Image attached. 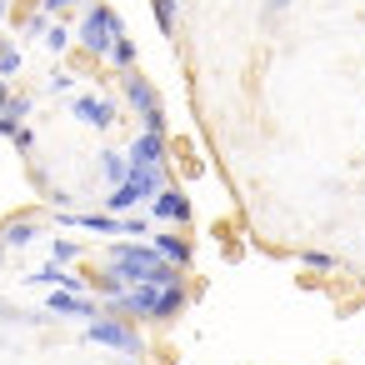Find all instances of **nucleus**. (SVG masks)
Masks as SVG:
<instances>
[{"mask_svg": "<svg viewBox=\"0 0 365 365\" xmlns=\"http://www.w3.org/2000/svg\"><path fill=\"white\" fill-rule=\"evenodd\" d=\"M150 245H155V255H160L165 265H175V270H190V260H195L190 240H185V235H175V230H155V235H150Z\"/></svg>", "mask_w": 365, "mask_h": 365, "instance_id": "nucleus-7", "label": "nucleus"}, {"mask_svg": "<svg viewBox=\"0 0 365 365\" xmlns=\"http://www.w3.org/2000/svg\"><path fill=\"white\" fill-rule=\"evenodd\" d=\"M150 11H155V26H160V36H175V16H180V0H150Z\"/></svg>", "mask_w": 365, "mask_h": 365, "instance_id": "nucleus-16", "label": "nucleus"}, {"mask_svg": "<svg viewBox=\"0 0 365 365\" xmlns=\"http://www.w3.org/2000/svg\"><path fill=\"white\" fill-rule=\"evenodd\" d=\"M86 340H91V345H106V350H120L125 360H140V355H145L140 330H135L130 320H120V315H96V320L86 325Z\"/></svg>", "mask_w": 365, "mask_h": 365, "instance_id": "nucleus-3", "label": "nucleus"}, {"mask_svg": "<svg viewBox=\"0 0 365 365\" xmlns=\"http://www.w3.org/2000/svg\"><path fill=\"white\" fill-rule=\"evenodd\" d=\"M51 255H56V265H76V260H81V245L66 240V235H56V240H51Z\"/></svg>", "mask_w": 365, "mask_h": 365, "instance_id": "nucleus-18", "label": "nucleus"}, {"mask_svg": "<svg viewBox=\"0 0 365 365\" xmlns=\"http://www.w3.org/2000/svg\"><path fill=\"white\" fill-rule=\"evenodd\" d=\"M71 86H76V81H71L66 71H56V76H51V91H56V96H71Z\"/></svg>", "mask_w": 365, "mask_h": 365, "instance_id": "nucleus-23", "label": "nucleus"}, {"mask_svg": "<svg viewBox=\"0 0 365 365\" xmlns=\"http://www.w3.org/2000/svg\"><path fill=\"white\" fill-rule=\"evenodd\" d=\"M135 56H140V51H135V41H130V36H120V41L110 46V56H106V61L125 76V71H135Z\"/></svg>", "mask_w": 365, "mask_h": 365, "instance_id": "nucleus-14", "label": "nucleus"}, {"mask_svg": "<svg viewBox=\"0 0 365 365\" xmlns=\"http://www.w3.org/2000/svg\"><path fill=\"white\" fill-rule=\"evenodd\" d=\"M300 265H310V270H340V260L330 250H300Z\"/></svg>", "mask_w": 365, "mask_h": 365, "instance_id": "nucleus-19", "label": "nucleus"}, {"mask_svg": "<svg viewBox=\"0 0 365 365\" xmlns=\"http://www.w3.org/2000/svg\"><path fill=\"white\" fill-rule=\"evenodd\" d=\"M125 165H165V135L140 130V135L125 145Z\"/></svg>", "mask_w": 365, "mask_h": 365, "instance_id": "nucleus-9", "label": "nucleus"}, {"mask_svg": "<svg viewBox=\"0 0 365 365\" xmlns=\"http://www.w3.org/2000/svg\"><path fill=\"white\" fill-rule=\"evenodd\" d=\"M6 11H11V0H0V21H6Z\"/></svg>", "mask_w": 365, "mask_h": 365, "instance_id": "nucleus-27", "label": "nucleus"}, {"mask_svg": "<svg viewBox=\"0 0 365 365\" xmlns=\"http://www.w3.org/2000/svg\"><path fill=\"white\" fill-rule=\"evenodd\" d=\"M41 41H46V51H51V56H66V51L76 46V31H71V26H61V21H51Z\"/></svg>", "mask_w": 365, "mask_h": 365, "instance_id": "nucleus-13", "label": "nucleus"}, {"mask_svg": "<svg viewBox=\"0 0 365 365\" xmlns=\"http://www.w3.org/2000/svg\"><path fill=\"white\" fill-rule=\"evenodd\" d=\"M36 240H41V220H31V215H21V220H11L0 230V250H26Z\"/></svg>", "mask_w": 365, "mask_h": 365, "instance_id": "nucleus-11", "label": "nucleus"}, {"mask_svg": "<svg viewBox=\"0 0 365 365\" xmlns=\"http://www.w3.org/2000/svg\"><path fill=\"white\" fill-rule=\"evenodd\" d=\"M46 315H56V320H96L101 315V300L96 295H76V290H51L46 295Z\"/></svg>", "mask_w": 365, "mask_h": 365, "instance_id": "nucleus-5", "label": "nucleus"}, {"mask_svg": "<svg viewBox=\"0 0 365 365\" xmlns=\"http://www.w3.org/2000/svg\"><path fill=\"white\" fill-rule=\"evenodd\" d=\"M125 170H130V165H125V150H101V175L110 180V190L125 180Z\"/></svg>", "mask_w": 365, "mask_h": 365, "instance_id": "nucleus-15", "label": "nucleus"}, {"mask_svg": "<svg viewBox=\"0 0 365 365\" xmlns=\"http://www.w3.org/2000/svg\"><path fill=\"white\" fill-rule=\"evenodd\" d=\"M71 115H76L81 125H91V130H110V125L120 120V106H115L110 96H76V101H71Z\"/></svg>", "mask_w": 365, "mask_h": 365, "instance_id": "nucleus-6", "label": "nucleus"}, {"mask_svg": "<svg viewBox=\"0 0 365 365\" xmlns=\"http://www.w3.org/2000/svg\"><path fill=\"white\" fill-rule=\"evenodd\" d=\"M120 36H125L120 16H115L110 6H101V0H91L86 16H81V26H76V46H81L91 61H106V56H110V46H115Z\"/></svg>", "mask_w": 365, "mask_h": 365, "instance_id": "nucleus-1", "label": "nucleus"}, {"mask_svg": "<svg viewBox=\"0 0 365 365\" xmlns=\"http://www.w3.org/2000/svg\"><path fill=\"white\" fill-rule=\"evenodd\" d=\"M11 145H16V150H31V145H36V130H31V125H21V130L11 135Z\"/></svg>", "mask_w": 365, "mask_h": 365, "instance_id": "nucleus-21", "label": "nucleus"}, {"mask_svg": "<svg viewBox=\"0 0 365 365\" xmlns=\"http://www.w3.org/2000/svg\"><path fill=\"white\" fill-rule=\"evenodd\" d=\"M280 11H290V0H265V11H260V21H265V26H270V21H275V16H280Z\"/></svg>", "mask_w": 365, "mask_h": 365, "instance_id": "nucleus-22", "label": "nucleus"}, {"mask_svg": "<svg viewBox=\"0 0 365 365\" xmlns=\"http://www.w3.org/2000/svg\"><path fill=\"white\" fill-rule=\"evenodd\" d=\"M76 6H86V0H41V16L56 21V16H66V11H76Z\"/></svg>", "mask_w": 365, "mask_h": 365, "instance_id": "nucleus-20", "label": "nucleus"}, {"mask_svg": "<svg viewBox=\"0 0 365 365\" xmlns=\"http://www.w3.org/2000/svg\"><path fill=\"white\" fill-rule=\"evenodd\" d=\"M150 215H155V220H170V225H185V220H190V195L175 190V185H165V190L150 200Z\"/></svg>", "mask_w": 365, "mask_h": 365, "instance_id": "nucleus-8", "label": "nucleus"}, {"mask_svg": "<svg viewBox=\"0 0 365 365\" xmlns=\"http://www.w3.org/2000/svg\"><path fill=\"white\" fill-rule=\"evenodd\" d=\"M11 96H16V91H11L6 81H0V110H6V106H11Z\"/></svg>", "mask_w": 365, "mask_h": 365, "instance_id": "nucleus-26", "label": "nucleus"}, {"mask_svg": "<svg viewBox=\"0 0 365 365\" xmlns=\"http://www.w3.org/2000/svg\"><path fill=\"white\" fill-rule=\"evenodd\" d=\"M16 130H21V125H16V120H6V115H0V135H6V140H11V135H16Z\"/></svg>", "mask_w": 365, "mask_h": 365, "instance_id": "nucleus-25", "label": "nucleus"}, {"mask_svg": "<svg viewBox=\"0 0 365 365\" xmlns=\"http://www.w3.org/2000/svg\"><path fill=\"white\" fill-rule=\"evenodd\" d=\"M31 110H36V101H31V96H11V106L0 110V115L16 120V125H26V120H31Z\"/></svg>", "mask_w": 365, "mask_h": 365, "instance_id": "nucleus-17", "label": "nucleus"}, {"mask_svg": "<svg viewBox=\"0 0 365 365\" xmlns=\"http://www.w3.org/2000/svg\"><path fill=\"white\" fill-rule=\"evenodd\" d=\"M46 200H51L56 210H71V190H46Z\"/></svg>", "mask_w": 365, "mask_h": 365, "instance_id": "nucleus-24", "label": "nucleus"}, {"mask_svg": "<svg viewBox=\"0 0 365 365\" xmlns=\"http://www.w3.org/2000/svg\"><path fill=\"white\" fill-rule=\"evenodd\" d=\"M120 96H125V106L140 115V130H150V135H165V106H160L155 86H150L140 71H125V76H120Z\"/></svg>", "mask_w": 365, "mask_h": 365, "instance_id": "nucleus-2", "label": "nucleus"}, {"mask_svg": "<svg viewBox=\"0 0 365 365\" xmlns=\"http://www.w3.org/2000/svg\"><path fill=\"white\" fill-rule=\"evenodd\" d=\"M26 285H56V290L91 295V290H86V280H81V275H71V270H66V265H56V260H51V265H41V270H31V275H26Z\"/></svg>", "mask_w": 365, "mask_h": 365, "instance_id": "nucleus-10", "label": "nucleus"}, {"mask_svg": "<svg viewBox=\"0 0 365 365\" xmlns=\"http://www.w3.org/2000/svg\"><path fill=\"white\" fill-rule=\"evenodd\" d=\"M21 71H26V51H21L16 41H6V36H0V81L11 86Z\"/></svg>", "mask_w": 365, "mask_h": 365, "instance_id": "nucleus-12", "label": "nucleus"}, {"mask_svg": "<svg viewBox=\"0 0 365 365\" xmlns=\"http://www.w3.org/2000/svg\"><path fill=\"white\" fill-rule=\"evenodd\" d=\"M56 225L61 230H91L101 240H120V215H106V210H56Z\"/></svg>", "mask_w": 365, "mask_h": 365, "instance_id": "nucleus-4", "label": "nucleus"}]
</instances>
